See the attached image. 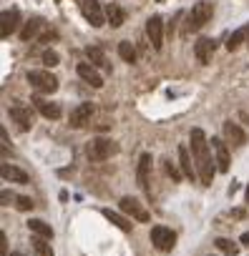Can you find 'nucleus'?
Wrapping results in <instances>:
<instances>
[{"label":"nucleus","mask_w":249,"mask_h":256,"mask_svg":"<svg viewBox=\"0 0 249 256\" xmlns=\"http://www.w3.org/2000/svg\"><path fill=\"white\" fill-rule=\"evenodd\" d=\"M76 70H78V75H81L86 83H91L93 88H104V75L96 70V66H91V63H78Z\"/></svg>","instance_id":"13"},{"label":"nucleus","mask_w":249,"mask_h":256,"mask_svg":"<svg viewBox=\"0 0 249 256\" xmlns=\"http://www.w3.org/2000/svg\"><path fill=\"white\" fill-rule=\"evenodd\" d=\"M212 15H214V3L212 0H199V3L192 8V13L186 15L184 33H196V30H201L212 20Z\"/></svg>","instance_id":"2"},{"label":"nucleus","mask_w":249,"mask_h":256,"mask_svg":"<svg viewBox=\"0 0 249 256\" xmlns=\"http://www.w3.org/2000/svg\"><path fill=\"white\" fill-rule=\"evenodd\" d=\"M36 108H38V113L43 116V118H51V120H55V118H61V105L58 103H51V101H43V98H33L31 101Z\"/></svg>","instance_id":"17"},{"label":"nucleus","mask_w":249,"mask_h":256,"mask_svg":"<svg viewBox=\"0 0 249 256\" xmlns=\"http://www.w3.org/2000/svg\"><path fill=\"white\" fill-rule=\"evenodd\" d=\"M8 113H10V118L18 123L20 131H31V126H33V111L28 108L25 103H13Z\"/></svg>","instance_id":"9"},{"label":"nucleus","mask_w":249,"mask_h":256,"mask_svg":"<svg viewBox=\"0 0 249 256\" xmlns=\"http://www.w3.org/2000/svg\"><path fill=\"white\" fill-rule=\"evenodd\" d=\"M5 244H8V239H5V234H3V231H0V256H8Z\"/></svg>","instance_id":"32"},{"label":"nucleus","mask_w":249,"mask_h":256,"mask_svg":"<svg viewBox=\"0 0 249 256\" xmlns=\"http://www.w3.org/2000/svg\"><path fill=\"white\" fill-rule=\"evenodd\" d=\"M119 206H121L124 214H128L134 221H141V223L151 221V214H149V211H146V208H143V206L134 199V196H124V199L119 201Z\"/></svg>","instance_id":"7"},{"label":"nucleus","mask_w":249,"mask_h":256,"mask_svg":"<svg viewBox=\"0 0 249 256\" xmlns=\"http://www.w3.org/2000/svg\"><path fill=\"white\" fill-rule=\"evenodd\" d=\"M149 171H151V154H141L139 169H136V181H139V186H141L146 193H151V191H149Z\"/></svg>","instance_id":"14"},{"label":"nucleus","mask_w":249,"mask_h":256,"mask_svg":"<svg viewBox=\"0 0 249 256\" xmlns=\"http://www.w3.org/2000/svg\"><path fill=\"white\" fill-rule=\"evenodd\" d=\"M101 214H104V216H106V219H108L113 226H119L121 231H131V229H134V223H131L128 219H124L121 214H116V211H111V208H104Z\"/></svg>","instance_id":"23"},{"label":"nucleus","mask_w":249,"mask_h":256,"mask_svg":"<svg viewBox=\"0 0 249 256\" xmlns=\"http://www.w3.org/2000/svg\"><path fill=\"white\" fill-rule=\"evenodd\" d=\"M116 151H119V146H116L113 141H108V138H93L91 143H89V148H86V156H89L91 161H106V158H111Z\"/></svg>","instance_id":"4"},{"label":"nucleus","mask_w":249,"mask_h":256,"mask_svg":"<svg viewBox=\"0 0 249 256\" xmlns=\"http://www.w3.org/2000/svg\"><path fill=\"white\" fill-rule=\"evenodd\" d=\"M28 83H31L38 93H55L58 90V78L51 70H28Z\"/></svg>","instance_id":"3"},{"label":"nucleus","mask_w":249,"mask_h":256,"mask_svg":"<svg viewBox=\"0 0 249 256\" xmlns=\"http://www.w3.org/2000/svg\"><path fill=\"white\" fill-rule=\"evenodd\" d=\"M146 35H149V43H151L154 51L164 48V20H161L159 15H151V18L146 20Z\"/></svg>","instance_id":"6"},{"label":"nucleus","mask_w":249,"mask_h":256,"mask_svg":"<svg viewBox=\"0 0 249 256\" xmlns=\"http://www.w3.org/2000/svg\"><path fill=\"white\" fill-rule=\"evenodd\" d=\"M81 10H83V18L89 20L93 28H104L108 20H106V10L101 8L98 0H83L81 3Z\"/></svg>","instance_id":"5"},{"label":"nucleus","mask_w":249,"mask_h":256,"mask_svg":"<svg viewBox=\"0 0 249 256\" xmlns=\"http://www.w3.org/2000/svg\"><path fill=\"white\" fill-rule=\"evenodd\" d=\"M179 163H181V171H184V176H186V178H196V176H199V173H196V169L192 166V156H189L186 146H179Z\"/></svg>","instance_id":"21"},{"label":"nucleus","mask_w":249,"mask_h":256,"mask_svg":"<svg viewBox=\"0 0 249 256\" xmlns=\"http://www.w3.org/2000/svg\"><path fill=\"white\" fill-rule=\"evenodd\" d=\"M20 25V13L18 10H3V15H0V38H10L13 33L18 30Z\"/></svg>","instance_id":"10"},{"label":"nucleus","mask_w":249,"mask_h":256,"mask_svg":"<svg viewBox=\"0 0 249 256\" xmlns=\"http://www.w3.org/2000/svg\"><path fill=\"white\" fill-rule=\"evenodd\" d=\"M164 163H166V166H164V169H166V173H169L174 181H181V171L177 169V166H174L171 161H164Z\"/></svg>","instance_id":"31"},{"label":"nucleus","mask_w":249,"mask_h":256,"mask_svg":"<svg viewBox=\"0 0 249 256\" xmlns=\"http://www.w3.org/2000/svg\"><path fill=\"white\" fill-rule=\"evenodd\" d=\"M31 244H33V249L38 251V256H53V246L48 244V239H40V236H36V239L31 241Z\"/></svg>","instance_id":"26"},{"label":"nucleus","mask_w":249,"mask_h":256,"mask_svg":"<svg viewBox=\"0 0 249 256\" xmlns=\"http://www.w3.org/2000/svg\"><path fill=\"white\" fill-rule=\"evenodd\" d=\"M119 55L126 60V63H136V48L128 40H121L119 43Z\"/></svg>","instance_id":"25"},{"label":"nucleus","mask_w":249,"mask_h":256,"mask_svg":"<svg viewBox=\"0 0 249 256\" xmlns=\"http://www.w3.org/2000/svg\"><path fill=\"white\" fill-rule=\"evenodd\" d=\"M224 136H227V141L234 143V146H244L247 143V133L237 123H231V120H227V123H224Z\"/></svg>","instance_id":"18"},{"label":"nucleus","mask_w":249,"mask_h":256,"mask_svg":"<svg viewBox=\"0 0 249 256\" xmlns=\"http://www.w3.org/2000/svg\"><path fill=\"white\" fill-rule=\"evenodd\" d=\"M174 241H177V234H174L171 229H166V226H154L151 229V244L159 251H171Z\"/></svg>","instance_id":"8"},{"label":"nucleus","mask_w":249,"mask_h":256,"mask_svg":"<svg viewBox=\"0 0 249 256\" xmlns=\"http://www.w3.org/2000/svg\"><path fill=\"white\" fill-rule=\"evenodd\" d=\"M86 55H89V60H91V66H96V68H111L108 66V60H106V55H104V51L98 48V45H91V48H86Z\"/></svg>","instance_id":"22"},{"label":"nucleus","mask_w":249,"mask_h":256,"mask_svg":"<svg viewBox=\"0 0 249 256\" xmlns=\"http://www.w3.org/2000/svg\"><path fill=\"white\" fill-rule=\"evenodd\" d=\"M192 156H194V163H196L199 181L204 186H212V181H214V163L216 161H212V151H209L207 136H204L201 128L192 131Z\"/></svg>","instance_id":"1"},{"label":"nucleus","mask_w":249,"mask_h":256,"mask_svg":"<svg viewBox=\"0 0 249 256\" xmlns=\"http://www.w3.org/2000/svg\"><path fill=\"white\" fill-rule=\"evenodd\" d=\"M249 35V28H239V30H234V33L229 35V40H227V48L229 51H237L239 45L244 43V38Z\"/></svg>","instance_id":"24"},{"label":"nucleus","mask_w":249,"mask_h":256,"mask_svg":"<svg viewBox=\"0 0 249 256\" xmlns=\"http://www.w3.org/2000/svg\"><path fill=\"white\" fill-rule=\"evenodd\" d=\"M216 249L227 251L229 256H234V254H237V244H234V241H229V239H216Z\"/></svg>","instance_id":"28"},{"label":"nucleus","mask_w":249,"mask_h":256,"mask_svg":"<svg viewBox=\"0 0 249 256\" xmlns=\"http://www.w3.org/2000/svg\"><path fill=\"white\" fill-rule=\"evenodd\" d=\"M247 201H249V188H247Z\"/></svg>","instance_id":"35"},{"label":"nucleus","mask_w":249,"mask_h":256,"mask_svg":"<svg viewBox=\"0 0 249 256\" xmlns=\"http://www.w3.org/2000/svg\"><path fill=\"white\" fill-rule=\"evenodd\" d=\"M93 116V103H81L76 105V108L71 111V126L73 128H81L83 123H89Z\"/></svg>","instance_id":"12"},{"label":"nucleus","mask_w":249,"mask_h":256,"mask_svg":"<svg viewBox=\"0 0 249 256\" xmlns=\"http://www.w3.org/2000/svg\"><path fill=\"white\" fill-rule=\"evenodd\" d=\"M159 3H161V0H159Z\"/></svg>","instance_id":"36"},{"label":"nucleus","mask_w":249,"mask_h":256,"mask_svg":"<svg viewBox=\"0 0 249 256\" xmlns=\"http://www.w3.org/2000/svg\"><path fill=\"white\" fill-rule=\"evenodd\" d=\"M106 20H108L111 28H121V25L126 23V13H124V8H121V5H116V3H108V5H106Z\"/></svg>","instance_id":"19"},{"label":"nucleus","mask_w":249,"mask_h":256,"mask_svg":"<svg viewBox=\"0 0 249 256\" xmlns=\"http://www.w3.org/2000/svg\"><path fill=\"white\" fill-rule=\"evenodd\" d=\"M43 63H46L48 68L58 66V53L55 51H46V53H43Z\"/></svg>","instance_id":"30"},{"label":"nucleus","mask_w":249,"mask_h":256,"mask_svg":"<svg viewBox=\"0 0 249 256\" xmlns=\"http://www.w3.org/2000/svg\"><path fill=\"white\" fill-rule=\"evenodd\" d=\"M16 206H18L20 211H31L36 204H33V199H31V196H16Z\"/></svg>","instance_id":"29"},{"label":"nucleus","mask_w":249,"mask_h":256,"mask_svg":"<svg viewBox=\"0 0 249 256\" xmlns=\"http://www.w3.org/2000/svg\"><path fill=\"white\" fill-rule=\"evenodd\" d=\"M239 241H242V246H247V249H249V231H244Z\"/></svg>","instance_id":"33"},{"label":"nucleus","mask_w":249,"mask_h":256,"mask_svg":"<svg viewBox=\"0 0 249 256\" xmlns=\"http://www.w3.org/2000/svg\"><path fill=\"white\" fill-rule=\"evenodd\" d=\"M212 151H214V161H216V169L222 171V173H227L229 171V148H227V143L222 141V138H212Z\"/></svg>","instance_id":"11"},{"label":"nucleus","mask_w":249,"mask_h":256,"mask_svg":"<svg viewBox=\"0 0 249 256\" xmlns=\"http://www.w3.org/2000/svg\"><path fill=\"white\" fill-rule=\"evenodd\" d=\"M38 28H40V20H31V23H25V28L20 30V38L23 40H31L38 35Z\"/></svg>","instance_id":"27"},{"label":"nucleus","mask_w":249,"mask_h":256,"mask_svg":"<svg viewBox=\"0 0 249 256\" xmlns=\"http://www.w3.org/2000/svg\"><path fill=\"white\" fill-rule=\"evenodd\" d=\"M10 256H23V254H20V251H13V254H10Z\"/></svg>","instance_id":"34"},{"label":"nucleus","mask_w":249,"mask_h":256,"mask_svg":"<svg viewBox=\"0 0 249 256\" xmlns=\"http://www.w3.org/2000/svg\"><path fill=\"white\" fill-rule=\"evenodd\" d=\"M0 176L3 181H10V184H28V173L18 166H10V163H3L0 166Z\"/></svg>","instance_id":"16"},{"label":"nucleus","mask_w":249,"mask_h":256,"mask_svg":"<svg viewBox=\"0 0 249 256\" xmlns=\"http://www.w3.org/2000/svg\"><path fill=\"white\" fill-rule=\"evenodd\" d=\"M28 229H31V234L33 236H40V239H53V229H51V223H46V221H40V219H31L28 221Z\"/></svg>","instance_id":"20"},{"label":"nucleus","mask_w":249,"mask_h":256,"mask_svg":"<svg viewBox=\"0 0 249 256\" xmlns=\"http://www.w3.org/2000/svg\"><path fill=\"white\" fill-rule=\"evenodd\" d=\"M194 55H196V60H199L201 66H207L209 60H212V55H214V40L199 38V40L194 43Z\"/></svg>","instance_id":"15"}]
</instances>
